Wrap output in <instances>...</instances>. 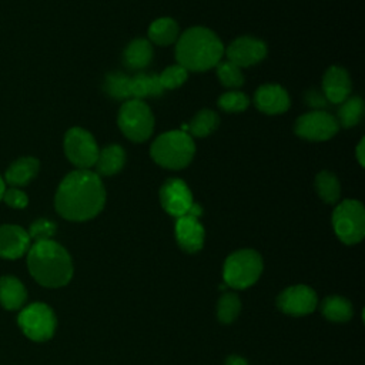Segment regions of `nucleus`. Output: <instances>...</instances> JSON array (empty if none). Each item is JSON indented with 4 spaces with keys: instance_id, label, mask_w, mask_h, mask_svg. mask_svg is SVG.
<instances>
[{
    "instance_id": "obj_1",
    "label": "nucleus",
    "mask_w": 365,
    "mask_h": 365,
    "mask_svg": "<svg viewBox=\"0 0 365 365\" xmlns=\"http://www.w3.org/2000/svg\"><path fill=\"white\" fill-rule=\"evenodd\" d=\"M106 190L98 174L76 170L67 174L56 192L57 212L70 221H86L96 217L104 207Z\"/></svg>"
},
{
    "instance_id": "obj_2",
    "label": "nucleus",
    "mask_w": 365,
    "mask_h": 365,
    "mask_svg": "<svg viewBox=\"0 0 365 365\" xmlns=\"http://www.w3.org/2000/svg\"><path fill=\"white\" fill-rule=\"evenodd\" d=\"M27 268L43 287L58 288L73 277L71 257L53 240L36 241L27 251Z\"/></svg>"
},
{
    "instance_id": "obj_3",
    "label": "nucleus",
    "mask_w": 365,
    "mask_h": 365,
    "mask_svg": "<svg viewBox=\"0 0 365 365\" xmlns=\"http://www.w3.org/2000/svg\"><path fill=\"white\" fill-rule=\"evenodd\" d=\"M222 53L221 40L205 27H190L175 46V58L187 71H204L217 66Z\"/></svg>"
},
{
    "instance_id": "obj_4",
    "label": "nucleus",
    "mask_w": 365,
    "mask_h": 365,
    "mask_svg": "<svg viewBox=\"0 0 365 365\" xmlns=\"http://www.w3.org/2000/svg\"><path fill=\"white\" fill-rule=\"evenodd\" d=\"M195 145L190 134L182 130H173L161 134L151 145L153 160L170 170H180L190 164Z\"/></svg>"
},
{
    "instance_id": "obj_5",
    "label": "nucleus",
    "mask_w": 365,
    "mask_h": 365,
    "mask_svg": "<svg viewBox=\"0 0 365 365\" xmlns=\"http://www.w3.org/2000/svg\"><path fill=\"white\" fill-rule=\"evenodd\" d=\"M262 272V258L254 250H238L227 257L224 262L225 285L244 289L251 287Z\"/></svg>"
},
{
    "instance_id": "obj_6",
    "label": "nucleus",
    "mask_w": 365,
    "mask_h": 365,
    "mask_svg": "<svg viewBox=\"0 0 365 365\" xmlns=\"http://www.w3.org/2000/svg\"><path fill=\"white\" fill-rule=\"evenodd\" d=\"M118 125L123 134L134 141H145L154 128V117L148 106L137 98L125 100L118 113Z\"/></svg>"
},
{
    "instance_id": "obj_7",
    "label": "nucleus",
    "mask_w": 365,
    "mask_h": 365,
    "mask_svg": "<svg viewBox=\"0 0 365 365\" xmlns=\"http://www.w3.org/2000/svg\"><path fill=\"white\" fill-rule=\"evenodd\" d=\"M332 224L338 238L351 245L364 238L365 234V211L359 201L344 200L332 214Z\"/></svg>"
},
{
    "instance_id": "obj_8",
    "label": "nucleus",
    "mask_w": 365,
    "mask_h": 365,
    "mask_svg": "<svg viewBox=\"0 0 365 365\" xmlns=\"http://www.w3.org/2000/svg\"><path fill=\"white\" fill-rule=\"evenodd\" d=\"M17 322L23 334L37 342L50 339L57 324L53 309L43 302H34L24 307L19 314Z\"/></svg>"
},
{
    "instance_id": "obj_9",
    "label": "nucleus",
    "mask_w": 365,
    "mask_h": 365,
    "mask_svg": "<svg viewBox=\"0 0 365 365\" xmlns=\"http://www.w3.org/2000/svg\"><path fill=\"white\" fill-rule=\"evenodd\" d=\"M64 151L67 158L78 167V170H87L96 164L100 150L94 137L88 131L74 127L66 133Z\"/></svg>"
},
{
    "instance_id": "obj_10",
    "label": "nucleus",
    "mask_w": 365,
    "mask_h": 365,
    "mask_svg": "<svg viewBox=\"0 0 365 365\" xmlns=\"http://www.w3.org/2000/svg\"><path fill=\"white\" fill-rule=\"evenodd\" d=\"M339 128L334 115L327 111L315 110L301 115L295 123V134L311 141H324L336 134Z\"/></svg>"
},
{
    "instance_id": "obj_11",
    "label": "nucleus",
    "mask_w": 365,
    "mask_h": 365,
    "mask_svg": "<svg viewBox=\"0 0 365 365\" xmlns=\"http://www.w3.org/2000/svg\"><path fill=\"white\" fill-rule=\"evenodd\" d=\"M318 304L317 294L312 288L308 285H292L287 289H284L278 298H277V305L278 308L288 314V315H307L311 314Z\"/></svg>"
},
{
    "instance_id": "obj_12",
    "label": "nucleus",
    "mask_w": 365,
    "mask_h": 365,
    "mask_svg": "<svg viewBox=\"0 0 365 365\" xmlns=\"http://www.w3.org/2000/svg\"><path fill=\"white\" fill-rule=\"evenodd\" d=\"M160 201L163 208L177 218L188 214L194 204L187 184L178 178H170L163 184L160 188Z\"/></svg>"
},
{
    "instance_id": "obj_13",
    "label": "nucleus",
    "mask_w": 365,
    "mask_h": 365,
    "mask_svg": "<svg viewBox=\"0 0 365 365\" xmlns=\"http://www.w3.org/2000/svg\"><path fill=\"white\" fill-rule=\"evenodd\" d=\"M267 54V46L264 41L255 37L235 38L227 48L228 60L238 67H247L258 63Z\"/></svg>"
},
{
    "instance_id": "obj_14",
    "label": "nucleus",
    "mask_w": 365,
    "mask_h": 365,
    "mask_svg": "<svg viewBox=\"0 0 365 365\" xmlns=\"http://www.w3.org/2000/svg\"><path fill=\"white\" fill-rule=\"evenodd\" d=\"M31 240L29 232L19 225H0V257L7 259H16L23 257L29 248Z\"/></svg>"
},
{
    "instance_id": "obj_15",
    "label": "nucleus",
    "mask_w": 365,
    "mask_h": 365,
    "mask_svg": "<svg viewBox=\"0 0 365 365\" xmlns=\"http://www.w3.org/2000/svg\"><path fill=\"white\" fill-rule=\"evenodd\" d=\"M175 237L182 250L187 252H197L204 244V228L198 221V217L185 214L177 218Z\"/></svg>"
},
{
    "instance_id": "obj_16",
    "label": "nucleus",
    "mask_w": 365,
    "mask_h": 365,
    "mask_svg": "<svg viewBox=\"0 0 365 365\" xmlns=\"http://www.w3.org/2000/svg\"><path fill=\"white\" fill-rule=\"evenodd\" d=\"M322 91L325 98L334 104L345 101L351 93V78L346 70L336 66L329 67L322 78Z\"/></svg>"
},
{
    "instance_id": "obj_17",
    "label": "nucleus",
    "mask_w": 365,
    "mask_h": 365,
    "mask_svg": "<svg viewBox=\"0 0 365 365\" xmlns=\"http://www.w3.org/2000/svg\"><path fill=\"white\" fill-rule=\"evenodd\" d=\"M255 106L265 114H279L288 110L289 97L288 93L278 84H264L254 96Z\"/></svg>"
},
{
    "instance_id": "obj_18",
    "label": "nucleus",
    "mask_w": 365,
    "mask_h": 365,
    "mask_svg": "<svg viewBox=\"0 0 365 365\" xmlns=\"http://www.w3.org/2000/svg\"><path fill=\"white\" fill-rule=\"evenodd\" d=\"M40 163L34 157H23L14 161L6 171V182L11 187H23L29 184L38 173Z\"/></svg>"
},
{
    "instance_id": "obj_19",
    "label": "nucleus",
    "mask_w": 365,
    "mask_h": 365,
    "mask_svg": "<svg viewBox=\"0 0 365 365\" xmlns=\"http://www.w3.org/2000/svg\"><path fill=\"white\" fill-rule=\"evenodd\" d=\"M27 299V291L20 279L4 275L0 278V304L3 308L13 311L23 307Z\"/></svg>"
},
{
    "instance_id": "obj_20",
    "label": "nucleus",
    "mask_w": 365,
    "mask_h": 365,
    "mask_svg": "<svg viewBox=\"0 0 365 365\" xmlns=\"http://www.w3.org/2000/svg\"><path fill=\"white\" fill-rule=\"evenodd\" d=\"M125 161V153L121 145L111 144L98 151L96 160V170L100 175H113L118 173Z\"/></svg>"
},
{
    "instance_id": "obj_21",
    "label": "nucleus",
    "mask_w": 365,
    "mask_h": 365,
    "mask_svg": "<svg viewBox=\"0 0 365 365\" xmlns=\"http://www.w3.org/2000/svg\"><path fill=\"white\" fill-rule=\"evenodd\" d=\"M153 58V47L145 38H134L124 50V64L131 70H141Z\"/></svg>"
},
{
    "instance_id": "obj_22",
    "label": "nucleus",
    "mask_w": 365,
    "mask_h": 365,
    "mask_svg": "<svg viewBox=\"0 0 365 365\" xmlns=\"http://www.w3.org/2000/svg\"><path fill=\"white\" fill-rule=\"evenodd\" d=\"M164 91L160 77L155 73H138L130 77V93L131 97L141 100L147 96H161Z\"/></svg>"
},
{
    "instance_id": "obj_23",
    "label": "nucleus",
    "mask_w": 365,
    "mask_h": 365,
    "mask_svg": "<svg viewBox=\"0 0 365 365\" xmlns=\"http://www.w3.org/2000/svg\"><path fill=\"white\" fill-rule=\"evenodd\" d=\"M324 317L334 322H346L352 317L351 302L339 295H329L321 304Z\"/></svg>"
},
{
    "instance_id": "obj_24",
    "label": "nucleus",
    "mask_w": 365,
    "mask_h": 365,
    "mask_svg": "<svg viewBox=\"0 0 365 365\" xmlns=\"http://www.w3.org/2000/svg\"><path fill=\"white\" fill-rule=\"evenodd\" d=\"M148 37L151 41L160 46H168L178 37V26L170 17L157 19L148 29Z\"/></svg>"
},
{
    "instance_id": "obj_25",
    "label": "nucleus",
    "mask_w": 365,
    "mask_h": 365,
    "mask_svg": "<svg viewBox=\"0 0 365 365\" xmlns=\"http://www.w3.org/2000/svg\"><path fill=\"white\" fill-rule=\"evenodd\" d=\"M315 188L319 197L328 204H334L339 198V181L332 173L321 171L315 178Z\"/></svg>"
},
{
    "instance_id": "obj_26",
    "label": "nucleus",
    "mask_w": 365,
    "mask_h": 365,
    "mask_svg": "<svg viewBox=\"0 0 365 365\" xmlns=\"http://www.w3.org/2000/svg\"><path fill=\"white\" fill-rule=\"evenodd\" d=\"M364 111L362 98L355 96L342 101V106L338 108V120L344 127H352L359 123Z\"/></svg>"
},
{
    "instance_id": "obj_27",
    "label": "nucleus",
    "mask_w": 365,
    "mask_h": 365,
    "mask_svg": "<svg viewBox=\"0 0 365 365\" xmlns=\"http://www.w3.org/2000/svg\"><path fill=\"white\" fill-rule=\"evenodd\" d=\"M218 124V115L212 110H201L195 114V117L191 120L188 127V131L195 137H205L208 135Z\"/></svg>"
},
{
    "instance_id": "obj_28",
    "label": "nucleus",
    "mask_w": 365,
    "mask_h": 365,
    "mask_svg": "<svg viewBox=\"0 0 365 365\" xmlns=\"http://www.w3.org/2000/svg\"><path fill=\"white\" fill-rule=\"evenodd\" d=\"M106 91L117 100H130V77L123 73H110L104 83Z\"/></svg>"
},
{
    "instance_id": "obj_29",
    "label": "nucleus",
    "mask_w": 365,
    "mask_h": 365,
    "mask_svg": "<svg viewBox=\"0 0 365 365\" xmlns=\"http://www.w3.org/2000/svg\"><path fill=\"white\" fill-rule=\"evenodd\" d=\"M240 311H241V301L234 292H225L220 298L218 307H217V315L222 324H231L238 317Z\"/></svg>"
},
{
    "instance_id": "obj_30",
    "label": "nucleus",
    "mask_w": 365,
    "mask_h": 365,
    "mask_svg": "<svg viewBox=\"0 0 365 365\" xmlns=\"http://www.w3.org/2000/svg\"><path fill=\"white\" fill-rule=\"evenodd\" d=\"M217 76L220 81L230 88H237L244 83V76L240 67L230 60L221 61L217 64Z\"/></svg>"
},
{
    "instance_id": "obj_31",
    "label": "nucleus",
    "mask_w": 365,
    "mask_h": 365,
    "mask_svg": "<svg viewBox=\"0 0 365 365\" xmlns=\"http://www.w3.org/2000/svg\"><path fill=\"white\" fill-rule=\"evenodd\" d=\"M250 104V100L247 94L241 91H228L224 93L218 98V106L220 108L230 111V113H237V111H244Z\"/></svg>"
},
{
    "instance_id": "obj_32",
    "label": "nucleus",
    "mask_w": 365,
    "mask_h": 365,
    "mask_svg": "<svg viewBox=\"0 0 365 365\" xmlns=\"http://www.w3.org/2000/svg\"><path fill=\"white\" fill-rule=\"evenodd\" d=\"M187 76H188L187 70L182 66L175 64V66L167 67L158 77L163 88L165 90V88H177L187 80Z\"/></svg>"
},
{
    "instance_id": "obj_33",
    "label": "nucleus",
    "mask_w": 365,
    "mask_h": 365,
    "mask_svg": "<svg viewBox=\"0 0 365 365\" xmlns=\"http://www.w3.org/2000/svg\"><path fill=\"white\" fill-rule=\"evenodd\" d=\"M56 224L50 220L40 218L36 220L29 230V237L30 240L36 241H44V240H51V237L56 234Z\"/></svg>"
},
{
    "instance_id": "obj_34",
    "label": "nucleus",
    "mask_w": 365,
    "mask_h": 365,
    "mask_svg": "<svg viewBox=\"0 0 365 365\" xmlns=\"http://www.w3.org/2000/svg\"><path fill=\"white\" fill-rule=\"evenodd\" d=\"M1 200H3L9 207H11V208H24V207L27 205V202H29L27 195H26L21 190H19V188H16V187H11V188L4 190Z\"/></svg>"
},
{
    "instance_id": "obj_35",
    "label": "nucleus",
    "mask_w": 365,
    "mask_h": 365,
    "mask_svg": "<svg viewBox=\"0 0 365 365\" xmlns=\"http://www.w3.org/2000/svg\"><path fill=\"white\" fill-rule=\"evenodd\" d=\"M307 103L314 107V108H322L327 106V98L324 94L315 91V90H311L307 93V97H305Z\"/></svg>"
},
{
    "instance_id": "obj_36",
    "label": "nucleus",
    "mask_w": 365,
    "mask_h": 365,
    "mask_svg": "<svg viewBox=\"0 0 365 365\" xmlns=\"http://www.w3.org/2000/svg\"><path fill=\"white\" fill-rule=\"evenodd\" d=\"M225 365H248V362H247L242 356L231 355V356H228V358H227Z\"/></svg>"
},
{
    "instance_id": "obj_37",
    "label": "nucleus",
    "mask_w": 365,
    "mask_h": 365,
    "mask_svg": "<svg viewBox=\"0 0 365 365\" xmlns=\"http://www.w3.org/2000/svg\"><path fill=\"white\" fill-rule=\"evenodd\" d=\"M364 145H365V140L362 138V140L359 141L358 147H356V158H358V161H359V164H361V165H364V164H365V153H364Z\"/></svg>"
},
{
    "instance_id": "obj_38",
    "label": "nucleus",
    "mask_w": 365,
    "mask_h": 365,
    "mask_svg": "<svg viewBox=\"0 0 365 365\" xmlns=\"http://www.w3.org/2000/svg\"><path fill=\"white\" fill-rule=\"evenodd\" d=\"M4 190H6V187H4V180L0 177V200H1V197H3Z\"/></svg>"
}]
</instances>
